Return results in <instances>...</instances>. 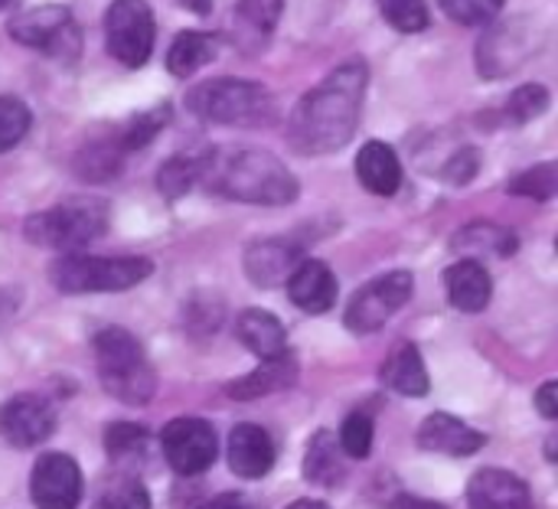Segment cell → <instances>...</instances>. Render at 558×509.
<instances>
[{
    "label": "cell",
    "mask_w": 558,
    "mask_h": 509,
    "mask_svg": "<svg viewBox=\"0 0 558 509\" xmlns=\"http://www.w3.org/2000/svg\"><path fill=\"white\" fill-rule=\"evenodd\" d=\"M366 82H369L366 62L350 59L337 65L320 85H314L291 114V128H288L291 147L304 157L340 150L356 134Z\"/></svg>",
    "instance_id": "6da1fadb"
},
{
    "label": "cell",
    "mask_w": 558,
    "mask_h": 509,
    "mask_svg": "<svg viewBox=\"0 0 558 509\" xmlns=\"http://www.w3.org/2000/svg\"><path fill=\"white\" fill-rule=\"evenodd\" d=\"M203 183L235 203L252 206H288L298 199V177L262 147H219L209 150Z\"/></svg>",
    "instance_id": "7a4b0ae2"
},
{
    "label": "cell",
    "mask_w": 558,
    "mask_h": 509,
    "mask_svg": "<svg viewBox=\"0 0 558 509\" xmlns=\"http://www.w3.org/2000/svg\"><path fill=\"white\" fill-rule=\"evenodd\" d=\"M92 343L105 392L124 405H147L157 392V376L137 337L124 327H105Z\"/></svg>",
    "instance_id": "3957f363"
},
{
    "label": "cell",
    "mask_w": 558,
    "mask_h": 509,
    "mask_svg": "<svg viewBox=\"0 0 558 509\" xmlns=\"http://www.w3.org/2000/svg\"><path fill=\"white\" fill-rule=\"evenodd\" d=\"M108 213L111 206L101 196H72L65 203L26 216L23 235L26 242L39 249H56L62 255L82 252L108 232Z\"/></svg>",
    "instance_id": "277c9868"
},
{
    "label": "cell",
    "mask_w": 558,
    "mask_h": 509,
    "mask_svg": "<svg viewBox=\"0 0 558 509\" xmlns=\"http://www.w3.org/2000/svg\"><path fill=\"white\" fill-rule=\"evenodd\" d=\"M186 105L196 118L209 124L258 128L275 121V98L265 85L252 78H209L186 92Z\"/></svg>",
    "instance_id": "5b68a950"
},
{
    "label": "cell",
    "mask_w": 558,
    "mask_h": 509,
    "mask_svg": "<svg viewBox=\"0 0 558 509\" xmlns=\"http://www.w3.org/2000/svg\"><path fill=\"white\" fill-rule=\"evenodd\" d=\"M154 265L137 255H85L65 252L49 265V281L62 294H111L141 284Z\"/></svg>",
    "instance_id": "8992f818"
},
{
    "label": "cell",
    "mask_w": 558,
    "mask_h": 509,
    "mask_svg": "<svg viewBox=\"0 0 558 509\" xmlns=\"http://www.w3.org/2000/svg\"><path fill=\"white\" fill-rule=\"evenodd\" d=\"M157 39L154 10L147 0H111L105 10V46L108 56L128 69H141Z\"/></svg>",
    "instance_id": "52a82bcc"
},
{
    "label": "cell",
    "mask_w": 558,
    "mask_h": 509,
    "mask_svg": "<svg viewBox=\"0 0 558 509\" xmlns=\"http://www.w3.org/2000/svg\"><path fill=\"white\" fill-rule=\"evenodd\" d=\"M7 33L10 39L29 46V49H39L52 59H75L78 56V26L69 13V7L62 3H39L33 10H23L16 13L10 23H7Z\"/></svg>",
    "instance_id": "ba28073f"
},
{
    "label": "cell",
    "mask_w": 558,
    "mask_h": 509,
    "mask_svg": "<svg viewBox=\"0 0 558 509\" xmlns=\"http://www.w3.org/2000/svg\"><path fill=\"white\" fill-rule=\"evenodd\" d=\"M412 275L409 271H389L356 291V298L347 307V327L353 334H376L383 330L412 298Z\"/></svg>",
    "instance_id": "9c48e42d"
},
{
    "label": "cell",
    "mask_w": 558,
    "mask_h": 509,
    "mask_svg": "<svg viewBox=\"0 0 558 509\" xmlns=\"http://www.w3.org/2000/svg\"><path fill=\"white\" fill-rule=\"evenodd\" d=\"M160 448H163V458L173 468V474L196 477L216 464L219 435L203 419H173L160 435Z\"/></svg>",
    "instance_id": "30bf717a"
},
{
    "label": "cell",
    "mask_w": 558,
    "mask_h": 509,
    "mask_svg": "<svg viewBox=\"0 0 558 509\" xmlns=\"http://www.w3.org/2000/svg\"><path fill=\"white\" fill-rule=\"evenodd\" d=\"M36 509H75L82 504V471L69 455H39L29 474Z\"/></svg>",
    "instance_id": "8fae6325"
},
{
    "label": "cell",
    "mask_w": 558,
    "mask_h": 509,
    "mask_svg": "<svg viewBox=\"0 0 558 509\" xmlns=\"http://www.w3.org/2000/svg\"><path fill=\"white\" fill-rule=\"evenodd\" d=\"M56 428V409L49 399L20 392L0 405V438L13 448H36Z\"/></svg>",
    "instance_id": "7c38bea8"
},
{
    "label": "cell",
    "mask_w": 558,
    "mask_h": 509,
    "mask_svg": "<svg viewBox=\"0 0 558 509\" xmlns=\"http://www.w3.org/2000/svg\"><path fill=\"white\" fill-rule=\"evenodd\" d=\"M304 249L301 242H291V239H258L245 249V258H242V268L248 275L252 284L258 288H278L288 281V275L294 271V265L301 262Z\"/></svg>",
    "instance_id": "4fadbf2b"
},
{
    "label": "cell",
    "mask_w": 558,
    "mask_h": 509,
    "mask_svg": "<svg viewBox=\"0 0 558 509\" xmlns=\"http://www.w3.org/2000/svg\"><path fill=\"white\" fill-rule=\"evenodd\" d=\"M468 509H533V494L517 474L484 468L468 484Z\"/></svg>",
    "instance_id": "5bb4252c"
},
{
    "label": "cell",
    "mask_w": 558,
    "mask_h": 509,
    "mask_svg": "<svg viewBox=\"0 0 558 509\" xmlns=\"http://www.w3.org/2000/svg\"><path fill=\"white\" fill-rule=\"evenodd\" d=\"M487 445V438L471 428L468 422L448 415V412H435L422 422L418 428V448L435 451V455H448V458H471Z\"/></svg>",
    "instance_id": "9a60e30c"
},
{
    "label": "cell",
    "mask_w": 558,
    "mask_h": 509,
    "mask_svg": "<svg viewBox=\"0 0 558 509\" xmlns=\"http://www.w3.org/2000/svg\"><path fill=\"white\" fill-rule=\"evenodd\" d=\"M284 284H288L291 304L307 314H324L337 301V278H333L330 265H324L317 258H301Z\"/></svg>",
    "instance_id": "2e32d148"
},
{
    "label": "cell",
    "mask_w": 558,
    "mask_h": 509,
    "mask_svg": "<svg viewBox=\"0 0 558 509\" xmlns=\"http://www.w3.org/2000/svg\"><path fill=\"white\" fill-rule=\"evenodd\" d=\"M232 474L245 481H262L275 468V441L258 425H235L226 445Z\"/></svg>",
    "instance_id": "e0dca14e"
},
{
    "label": "cell",
    "mask_w": 558,
    "mask_h": 509,
    "mask_svg": "<svg viewBox=\"0 0 558 509\" xmlns=\"http://www.w3.org/2000/svg\"><path fill=\"white\" fill-rule=\"evenodd\" d=\"M445 291H448V301L464 311V314H481L487 304H490V294H494V278L490 271L484 268V262H474V258H461L454 265L445 268Z\"/></svg>",
    "instance_id": "ac0fdd59"
},
{
    "label": "cell",
    "mask_w": 558,
    "mask_h": 509,
    "mask_svg": "<svg viewBox=\"0 0 558 509\" xmlns=\"http://www.w3.org/2000/svg\"><path fill=\"white\" fill-rule=\"evenodd\" d=\"M356 177L376 196H396L402 186V160L386 141H366L356 154Z\"/></svg>",
    "instance_id": "d6986e66"
},
{
    "label": "cell",
    "mask_w": 558,
    "mask_h": 509,
    "mask_svg": "<svg viewBox=\"0 0 558 509\" xmlns=\"http://www.w3.org/2000/svg\"><path fill=\"white\" fill-rule=\"evenodd\" d=\"M298 383V360L291 353L284 356H275V360H262V366L235 383L226 386V392L235 399V402H252V399H262V396H275V392H284Z\"/></svg>",
    "instance_id": "ffe728a7"
},
{
    "label": "cell",
    "mask_w": 558,
    "mask_h": 509,
    "mask_svg": "<svg viewBox=\"0 0 558 509\" xmlns=\"http://www.w3.org/2000/svg\"><path fill=\"white\" fill-rule=\"evenodd\" d=\"M239 340L245 343L248 353H255L258 360H275L288 353V334L281 327V320L262 307H248L239 314Z\"/></svg>",
    "instance_id": "44dd1931"
},
{
    "label": "cell",
    "mask_w": 558,
    "mask_h": 509,
    "mask_svg": "<svg viewBox=\"0 0 558 509\" xmlns=\"http://www.w3.org/2000/svg\"><path fill=\"white\" fill-rule=\"evenodd\" d=\"M383 383L399 392V396H409V399H422L428 396L432 389V379L425 373V363H422V353L415 343H399L386 363H383Z\"/></svg>",
    "instance_id": "7402d4cb"
},
{
    "label": "cell",
    "mask_w": 558,
    "mask_h": 509,
    "mask_svg": "<svg viewBox=\"0 0 558 509\" xmlns=\"http://www.w3.org/2000/svg\"><path fill=\"white\" fill-rule=\"evenodd\" d=\"M219 49V36L213 33H196V29H183L173 36L170 49H167V69L177 78H190L193 72H199L206 62H213Z\"/></svg>",
    "instance_id": "603a6c76"
},
{
    "label": "cell",
    "mask_w": 558,
    "mask_h": 509,
    "mask_svg": "<svg viewBox=\"0 0 558 509\" xmlns=\"http://www.w3.org/2000/svg\"><path fill=\"white\" fill-rule=\"evenodd\" d=\"M451 245L474 262H484V255L507 258L517 252V235L504 226H494V222H474V226L461 229Z\"/></svg>",
    "instance_id": "cb8c5ba5"
},
{
    "label": "cell",
    "mask_w": 558,
    "mask_h": 509,
    "mask_svg": "<svg viewBox=\"0 0 558 509\" xmlns=\"http://www.w3.org/2000/svg\"><path fill=\"white\" fill-rule=\"evenodd\" d=\"M343 451L340 441L330 432H317L307 445L304 458V477L317 487H337L343 481Z\"/></svg>",
    "instance_id": "d4e9b609"
},
{
    "label": "cell",
    "mask_w": 558,
    "mask_h": 509,
    "mask_svg": "<svg viewBox=\"0 0 558 509\" xmlns=\"http://www.w3.org/2000/svg\"><path fill=\"white\" fill-rule=\"evenodd\" d=\"M206 157H209V150L170 157V160L157 170V186H160L163 199H180V196H186L196 183H203Z\"/></svg>",
    "instance_id": "484cf974"
},
{
    "label": "cell",
    "mask_w": 558,
    "mask_h": 509,
    "mask_svg": "<svg viewBox=\"0 0 558 509\" xmlns=\"http://www.w3.org/2000/svg\"><path fill=\"white\" fill-rule=\"evenodd\" d=\"M124 167V150L118 147V141H95L88 147H82L75 154V173L85 183H105L111 177H118Z\"/></svg>",
    "instance_id": "4316f807"
},
{
    "label": "cell",
    "mask_w": 558,
    "mask_h": 509,
    "mask_svg": "<svg viewBox=\"0 0 558 509\" xmlns=\"http://www.w3.org/2000/svg\"><path fill=\"white\" fill-rule=\"evenodd\" d=\"M170 124V105H154V108H144V111H134L114 134L118 147L121 150H137L144 144H150L163 128Z\"/></svg>",
    "instance_id": "83f0119b"
},
{
    "label": "cell",
    "mask_w": 558,
    "mask_h": 509,
    "mask_svg": "<svg viewBox=\"0 0 558 509\" xmlns=\"http://www.w3.org/2000/svg\"><path fill=\"white\" fill-rule=\"evenodd\" d=\"M88 509H150V494L137 477L114 474L95 490Z\"/></svg>",
    "instance_id": "f1b7e54d"
},
{
    "label": "cell",
    "mask_w": 558,
    "mask_h": 509,
    "mask_svg": "<svg viewBox=\"0 0 558 509\" xmlns=\"http://www.w3.org/2000/svg\"><path fill=\"white\" fill-rule=\"evenodd\" d=\"M553 105V95H549V88L546 85H539V82H533V85H520L510 98H507V105H504V118L510 121V124H526V121H533V118H539V114H546V108Z\"/></svg>",
    "instance_id": "f546056e"
},
{
    "label": "cell",
    "mask_w": 558,
    "mask_h": 509,
    "mask_svg": "<svg viewBox=\"0 0 558 509\" xmlns=\"http://www.w3.org/2000/svg\"><path fill=\"white\" fill-rule=\"evenodd\" d=\"M105 451L111 461H137L147 451V432L134 422H114L105 432Z\"/></svg>",
    "instance_id": "4dcf8cb0"
},
{
    "label": "cell",
    "mask_w": 558,
    "mask_h": 509,
    "mask_svg": "<svg viewBox=\"0 0 558 509\" xmlns=\"http://www.w3.org/2000/svg\"><path fill=\"white\" fill-rule=\"evenodd\" d=\"M33 124V114L23 98L16 95H0V154L13 150Z\"/></svg>",
    "instance_id": "1f68e13d"
},
{
    "label": "cell",
    "mask_w": 558,
    "mask_h": 509,
    "mask_svg": "<svg viewBox=\"0 0 558 509\" xmlns=\"http://www.w3.org/2000/svg\"><path fill=\"white\" fill-rule=\"evenodd\" d=\"M373 435H376V428H373V419L369 415H363V412H350L347 419H343V425H340V451L347 455V458H353V461H363V458H369V451H373Z\"/></svg>",
    "instance_id": "d6a6232c"
},
{
    "label": "cell",
    "mask_w": 558,
    "mask_h": 509,
    "mask_svg": "<svg viewBox=\"0 0 558 509\" xmlns=\"http://www.w3.org/2000/svg\"><path fill=\"white\" fill-rule=\"evenodd\" d=\"M386 23H392L399 33H422L432 23L428 3L425 0H376Z\"/></svg>",
    "instance_id": "836d02e7"
},
{
    "label": "cell",
    "mask_w": 558,
    "mask_h": 509,
    "mask_svg": "<svg viewBox=\"0 0 558 509\" xmlns=\"http://www.w3.org/2000/svg\"><path fill=\"white\" fill-rule=\"evenodd\" d=\"M445 16L461 26H487L500 16L507 0H438Z\"/></svg>",
    "instance_id": "e575fe53"
},
{
    "label": "cell",
    "mask_w": 558,
    "mask_h": 509,
    "mask_svg": "<svg viewBox=\"0 0 558 509\" xmlns=\"http://www.w3.org/2000/svg\"><path fill=\"white\" fill-rule=\"evenodd\" d=\"M510 193L517 196H533V199H553L558 193V167L549 163H539L533 170H523L510 180Z\"/></svg>",
    "instance_id": "d590c367"
},
{
    "label": "cell",
    "mask_w": 558,
    "mask_h": 509,
    "mask_svg": "<svg viewBox=\"0 0 558 509\" xmlns=\"http://www.w3.org/2000/svg\"><path fill=\"white\" fill-rule=\"evenodd\" d=\"M281 13V0H239V23L248 33H258L262 39L275 29Z\"/></svg>",
    "instance_id": "8d00e7d4"
},
{
    "label": "cell",
    "mask_w": 558,
    "mask_h": 509,
    "mask_svg": "<svg viewBox=\"0 0 558 509\" xmlns=\"http://www.w3.org/2000/svg\"><path fill=\"white\" fill-rule=\"evenodd\" d=\"M477 170H481V154H477L474 147H464V150H458V154L448 160L445 180H448L451 186H468V183L477 177Z\"/></svg>",
    "instance_id": "74e56055"
},
{
    "label": "cell",
    "mask_w": 558,
    "mask_h": 509,
    "mask_svg": "<svg viewBox=\"0 0 558 509\" xmlns=\"http://www.w3.org/2000/svg\"><path fill=\"white\" fill-rule=\"evenodd\" d=\"M536 409L543 419L556 422L558 419V383H546L539 392H536Z\"/></svg>",
    "instance_id": "f35d334b"
},
{
    "label": "cell",
    "mask_w": 558,
    "mask_h": 509,
    "mask_svg": "<svg viewBox=\"0 0 558 509\" xmlns=\"http://www.w3.org/2000/svg\"><path fill=\"white\" fill-rule=\"evenodd\" d=\"M199 509H262L255 500H248L245 494H222V497H213L209 504H203Z\"/></svg>",
    "instance_id": "ab89813d"
},
{
    "label": "cell",
    "mask_w": 558,
    "mask_h": 509,
    "mask_svg": "<svg viewBox=\"0 0 558 509\" xmlns=\"http://www.w3.org/2000/svg\"><path fill=\"white\" fill-rule=\"evenodd\" d=\"M389 509H445L441 504H428V500H418V497H409V494H399L392 497Z\"/></svg>",
    "instance_id": "60d3db41"
},
{
    "label": "cell",
    "mask_w": 558,
    "mask_h": 509,
    "mask_svg": "<svg viewBox=\"0 0 558 509\" xmlns=\"http://www.w3.org/2000/svg\"><path fill=\"white\" fill-rule=\"evenodd\" d=\"M180 3H183L186 10H193V13H203V16L213 10V0H180Z\"/></svg>",
    "instance_id": "b9f144b4"
},
{
    "label": "cell",
    "mask_w": 558,
    "mask_h": 509,
    "mask_svg": "<svg viewBox=\"0 0 558 509\" xmlns=\"http://www.w3.org/2000/svg\"><path fill=\"white\" fill-rule=\"evenodd\" d=\"M284 509H330L327 504H320V500H298V504H291V507Z\"/></svg>",
    "instance_id": "7bdbcfd3"
},
{
    "label": "cell",
    "mask_w": 558,
    "mask_h": 509,
    "mask_svg": "<svg viewBox=\"0 0 558 509\" xmlns=\"http://www.w3.org/2000/svg\"><path fill=\"white\" fill-rule=\"evenodd\" d=\"M10 3H13V0H0V10H7Z\"/></svg>",
    "instance_id": "ee69618b"
}]
</instances>
